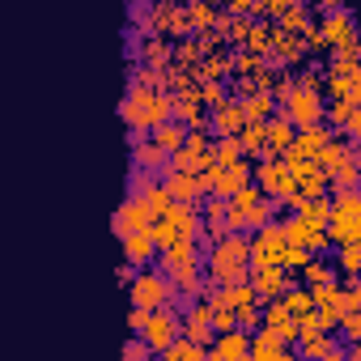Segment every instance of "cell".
I'll list each match as a JSON object with an SVG mask.
<instances>
[{
    "mask_svg": "<svg viewBox=\"0 0 361 361\" xmlns=\"http://www.w3.org/2000/svg\"><path fill=\"white\" fill-rule=\"evenodd\" d=\"M161 255H153L157 259V268L170 276V285H174V293H183V298H196L204 285H200V247H196V238H174V243H166V247H157Z\"/></svg>",
    "mask_w": 361,
    "mask_h": 361,
    "instance_id": "cell-1",
    "label": "cell"
},
{
    "mask_svg": "<svg viewBox=\"0 0 361 361\" xmlns=\"http://www.w3.org/2000/svg\"><path fill=\"white\" fill-rule=\"evenodd\" d=\"M115 115H119L128 128H153V123L170 119V90H157V85H128V94L119 98Z\"/></svg>",
    "mask_w": 361,
    "mask_h": 361,
    "instance_id": "cell-2",
    "label": "cell"
},
{
    "mask_svg": "<svg viewBox=\"0 0 361 361\" xmlns=\"http://www.w3.org/2000/svg\"><path fill=\"white\" fill-rule=\"evenodd\" d=\"M272 213H276V200L268 192H259L255 183L226 196V226L230 230H255V226L272 221Z\"/></svg>",
    "mask_w": 361,
    "mask_h": 361,
    "instance_id": "cell-3",
    "label": "cell"
},
{
    "mask_svg": "<svg viewBox=\"0 0 361 361\" xmlns=\"http://www.w3.org/2000/svg\"><path fill=\"white\" fill-rule=\"evenodd\" d=\"M319 170L327 174V183H336V188H357V178H361V170H357V145H353V136L344 140V136H327V145L319 149Z\"/></svg>",
    "mask_w": 361,
    "mask_h": 361,
    "instance_id": "cell-4",
    "label": "cell"
},
{
    "mask_svg": "<svg viewBox=\"0 0 361 361\" xmlns=\"http://www.w3.org/2000/svg\"><path fill=\"white\" fill-rule=\"evenodd\" d=\"M128 331L140 336L153 353H161V348L178 336V314H174L170 306H153V310L132 306V314H128Z\"/></svg>",
    "mask_w": 361,
    "mask_h": 361,
    "instance_id": "cell-5",
    "label": "cell"
},
{
    "mask_svg": "<svg viewBox=\"0 0 361 361\" xmlns=\"http://www.w3.org/2000/svg\"><path fill=\"white\" fill-rule=\"evenodd\" d=\"M149 230H153L157 247H166V243H174V238H200V209H196V204L170 200L157 217H149Z\"/></svg>",
    "mask_w": 361,
    "mask_h": 361,
    "instance_id": "cell-6",
    "label": "cell"
},
{
    "mask_svg": "<svg viewBox=\"0 0 361 361\" xmlns=\"http://www.w3.org/2000/svg\"><path fill=\"white\" fill-rule=\"evenodd\" d=\"M136 26H140V35H166V39H183V35H192L183 0H153Z\"/></svg>",
    "mask_w": 361,
    "mask_h": 361,
    "instance_id": "cell-7",
    "label": "cell"
},
{
    "mask_svg": "<svg viewBox=\"0 0 361 361\" xmlns=\"http://www.w3.org/2000/svg\"><path fill=\"white\" fill-rule=\"evenodd\" d=\"M276 106H281V115H285L293 128L323 123V94H319V90H302V85H293V77H289V90L276 98Z\"/></svg>",
    "mask_w": 361,
    "mask_h": 361,
    "instance_id": "cell-8",
    "label": "cell"
},
{
    "mask_svg": "<svg viewBox=\"0 0 361 361\" xmlns=\"http://www.w3.org/2000/svg\"><path fill=\"white\" fill-rule=\"evenodd\" d=\"M128 298H132V306H140V310H153V306H170L174 302V285H170V276L157 268V272H136L132 281H128Z\"/></svg>",
    "mask_w": 361,
    "mask_h": 361,
    "instance_id": "cell-9",
    "label": "cell"
},
{
    "mask_svg": "<svg viewBox=\"0 0 361 361\" xmlns=\"http://www.w3.org/2000/svg\"><path fill=\"white\" fill-rule=\"evenodd\" d=\"M247 243H251V264H281V268H285L289 243H285V234H281V221L255 226V234H251Z\"/></svg>",
    "mask_w": 361,
    "mask_h": 361,
    "instance_id": "cell-10",
    "label": "cell"
},
{
    "mask_svg": "<svg viewBox=\"0 0 361 361\" xmlns=\"http://www.w3.org/2000/svg\"><path fill=\"white\" fill-rule=\"evenodd\" d=\"M170 119H178L183 128H209V115H204V102H200L196 85L170 94Z\"/></svg>",
    "mask_w": 361,
    "mask_h": 361,
    "instance_id": "cell-11",
    "label": "cell"
},
{
    "mask_svg": "<svg viewBox=\"0 0 361 361\" xmlns=\"http://www.w3.org/2000/svg\"><path fill=\"white\" fill-rule=\"evenodd\" d=\"M268 60L281 64V68H298V64L306 60V39H302V30H285V26H276Z\"/></svg>",
    "mask_w": 361,
    "mask_h": 361,
    "instance_id": "cell-12",
    "label": "cell"
},
{
    "mask_svg": "<svg viewBox=\"0 0 361 361\" xmlns=\"http://www.w3.org/2000/svg\"><path fill=\"white\" fill-rule=\"evenodd\" d=\"M247 281L259 293V302L264 298H281L285 285H289V268H281V264H247Z\"/></svg>",
    "mask_w": 361,
    "mask_h": 361,
    "instance_id": "cell-13",
    "label": "cell"
},
{
    "mask_svg": "<svg viewBox=\"0 0 361 361\" xmlns=\"http://www.w3.org/2000/svg\"><path fill=\"white\" fill-rule=\"evenodd\" d=\"M204 361H247V331L243 327L213 331V340L204 344Z\"/></svg>",
    "mask_w": 361,
    "mask_h": 361,
    "instance_id": "cell-14",
    "label": "cell"
},
{
    "mask_svg": "<svg viewBox=\"0 0 361 361\" xmlns=\"http://www.w3.org/2000/svg\"><path fill=\"white\" fill-rule=\"evenodd\" d=\"M161 188H166V192H170V200H178V204H200V200L209 196L196 170H166Z\"/></svg>",
    "mask_w": 361,
    "mask_h": 361,
    "instance_id": "cell-15",
    "label": "cell"
},
{
    "mask_svg": "<svg viewBox=\"0 0 361 361\" xmlns=\"http://www.w3.org/2000/svg\"><path fill=\"white\" fill-rule=\"evenodd\" d=\"M204 264H251V243L243 230H226L221 238H213V251Z\"/></svg>",
    "mask_w": 361,
    "mask_h": 361,
    "instance_id": "cell-16",
    "label": "cell"
},
{
    "mask_svg": "<svg viewBox=\"0 0 361 361\" xmlns=\"http://www.w3.org/2000/svg\"><path fill=\"white\" fill-rule=\"evenodd\" d=\"M247 357H255V361H293L298 353H293V344H285L268 327H255V336H247Z\"/></svg>",
    "mask_w": 361,
    "mask_h": 361,
    "instance_id": "cell-17",
    "label": "cell"
},
{
    "mask_svg": "<svg viewBox=\"0 0 361 361\" xmlns=\"http://www.w3.org/2000/svg\"><path fill=\"white\" fill-rule=\"evenodd\" d=\"M178 336H188V340H196V344H209V340H213L209 298H204V293H200V298H188V314H183V323H178Z\"/></svg>",
    "mask_w": 361,
    "mask_h": 361,
    "instance_id": "cell-18",
    "label": "cell"
},
{
    "mask_svg": "<svg viewBox=\"0 0 361 361\" xmlns=\"http://www.w3.org/2000/svg\"><path fill=\"white\" fill-rule=\"evenodd\" d=\"M281 234H285V243H293V247H310L314 255L327 251V243H331L323 226H310V221H302L298 213H293L289 221H281Z\"/></svg>",
    "mask_w": 361,
    "mask_h": 361,
    "instance_id": "cell-19",
    "label": "cell"
},
{
    "mask_svg": "<svg viewBox=\"0 0 361 361\" xmlns=\"http://www.w3.org/2000/svg\"><path fill=\"white\" fill-rule=\"evenodd\" d=\"M259 327H268V331H272V336H281L285 344H293V340H298L293 314L285 310V302H281V298H264V302H259Z\"/></svg>",
    "mask_w": 361,
    "mask_h": 361,
    "instance_id": "cell-20",
    "label": "cell"
},
{
    "mask_svg": "<svg viewBox=\"0 0 361 361\" xmlns=\"http://www.w3.org/2000/svg\"><path fill=\"white\" fill-rule=\"evenodd\" d=\"M327 136H331V128H323V123L293 128V145H289L281 157H306V161H314V157H319V149L327 145Z\"/></svg>",
    "mask_w": 361,
    "mask_h": 361,
    "instance_id": "cell-21",
    "label": "cell"
},
{
    "mask_svg": "<svg viewBox=\"0 0 361 361\" xmlns=\"http://www.w3.org/2000/svg\"><path fill=\"white\" fill-rule=\"evenodd\" d=\"M119 243H123V259H128L132 268H145V264L157 255V238H153V230H149V226H136V230H128Z\"/></svg>",
    "mask_w": 361,
    "mask_h": 361,
    "instance_id": "cell-22",
    "label": "cell"
},
{
    "mask_svg": "<svg viewBox=\"0 0 361 361\" xmlns=\"http://www.w3.org/2000/svg\"><path fill=\"white\" fill-rule=\"evenodd\" d=\"M251 178H255V188H259V192H268V196L276 200L281 188H285V157H276V153H259V166L251 170Z\"/></svg>",
    "mask_w": 361,
    "mask_h": 361,
    "instance_id": "cell-23",
    "label": "cell"
},
{
    "mask_svg": "<svg viewBox=\"0 0 361 361\" xmlns=\"http://www.w3.org/2000/svg\"><path fill=\"white\" fill-rule=\"evenodd\" d=\"M319 30H323L327 51L340 47V43H348V39H357V26H353V13H348V9H331V13H323V18H319Z\"/></svg>",
    "mask_w": 361,
    "mask_h": 361,
    "instance_id": "cell-24",
    "label": "cell"
},
{
    "mask_svg": "<svg viewBox=\"0 0 361 361\" xmlns=\"http://www.w3.org/2000/svg\"><path fill=\"white\" fill-rule=\"evenodd\" d=\"M243 123H247V119H243L238 98H221V102H213V111H209V128H213L217 136H238Z\"/></svg>",
    "mask_w": 361,
    "mask_h": 361,
    "instance_id": "cell-25",
    "label": "cell"
},
{
    "mask_svg": "<svg viewBox=\"0 0 361 361\" xmlns=\"http://www.w3.org/2000/svg\"><path fill=\"white\" fill-rule=\"evenodd\" d=\"M361 102L357 98H331L323 111H327V119L331 123H340L344 128V136H361V111H357Z\"/></svg>",
    "mask_w": 361,
    "mask_h": 361,
    "instance_id": "cell-26",
    "label": "cell"
},
{
    "mask_svg": "<svg viewBox=\"0 0 361 361\" xmlns=\"http://www.w3.org/2000/svg\"><path fill=\"white\" fill-rule=\"evenodd\" d=\"M136 226H149V209H145L136 196H128V200L111 213V230H115V238H123V234L136 230Z\"/></svg>",
    "mask_w": 361,
    "mask_h": 361,
    "instance_id": "cell-27",
    "label": "cell"
},
{
    "mask_svg": "<svg viewBox=\"0 0 361 361\" xmlns=\"http://www.w3.org/2000/svg\"><path fill=\"white\" fill-rule=\"evenodd\" d=\"M293 145V123L285 119V115H268L264 119V153H285Z\"/></svg>",
    "mask_w": 361,
    "mask_h": 361,
    "instance_id": "cell-28",
    "label": "cell"
},
{
    "mask_svg": "<svg viewBox=\"0 0 361 361\" xmlns=\"http://www.w3.org/2000/svg\"><path fill=\"white\" fill-rule=\"evenodd\" d=\"M238 106H243V119H247V123H264L268 115H276V98H272L268 90L238 94Z\"/></svg>",
    "mask_w": 361,
    "mask_h": 361,
    "instance_id": "cell-29",
    "label": "cell"
},
{
    "mask_svg": "<svg viewBox=\"0 0 361 361\" xmlns=\"http://www.w3.org/2000/svg\"><path fill=\"white\" fill-rule=\"evenodd\" d=\"M170 39L166 35H145L140 43H136V60H145L149 68H161V64H170Z\"/></svg>",
    "mask_w": 361,
    "mask_h": 361,
    "instance_id": "cell-30",
    "label": "cell"
},
{
    "mask_svg": "<svg viewBox=\"0 0 361 361\" xmlns=\"http://www.w3.org/2000/svg\"><path fill=\"white\" fill-rule=\"evenodd\" d=\"M272 35H276V22H272V18H259V22H251V26H247L243 47H247V51H255V56H268V51H272Z\"/></svg>",
    "mask_w": 361,
    "mask_h": 361,
    "instance_id": "cell-31",
    "label": "cell"
},
{
    "mask_svg": "<svg viewBox=\"0 0 361 361\" xmlns=\"http://www.w3.org/2000/svg\"><path fill=\"white\" fill-rule=\"evenodd\" d=\"M247 26H251V18L247 13H217V35L230 43V47H243V39H247Z\"/></svg>",
    "mask_w": 361,
    "mask_h": 361,
    "instance_id": "cell-32",
    "label": "cell"
},
{
    "mask_svg": "<svg viewBox=\"0 0 361 361\" xmlns=\"http://www.w3.org/2000/svg\"><path fill=\"white\" fill-rule=\"evenodd\" d=\"M128 149H132V166H136V170H153V174H157V170L166 166V149H157L149 136L136 140V145H128Z\"/></svg>",
    "mask_w": 361,
    "mask_h": 361,
    "instance_id": "cell-33",
    "label": "cell"
},
{
    "mask_svg": "<svg viewBox=\"0 0 361 361\" xmlns=\"http://www.w3.org/2000/svg\"><path fill=\"white\" fill-rule=\"evenodd\" d=\"M183 136H188V128L178 123V119H161V123H153V128H149V140H153L157 149H166V153L183 145Z\"/></svg>",
    "mask_w": 361,
    "mask_h": 361,
    "instance_id": "cell-34",
    "label": "cell"
},
{
    "mask_svg": "<svg viewBox=\"0 0 361 361\" xmlns=\"http://www.w3.org/2000/svg\"><path fill=\"white\" fill-rule=\"evenodd\" d=\"M183 9H188V26H192V35L217 26V13H221L213 0H183Z\"/></svg>",
    "mask_w": 361,
    "mask_h": 361,
    "instance_id": "cell-35",
    "label": "cell"
},
{
    "mask_svg": "<svg viewBox=\"0 0 361 361\" xmlns=\"http://www.w3.org/2000/svg\"><path fill=\"white\" fill-rule=\"evenodd\" d=\"M170 60H174L178 68H196V64L204 60V47L196 43V35H183V39L170 47Z\"/></svg>",
    "mask_w": 361,
    "mask_h": 361,
    "instance_id": "cell-36",
    "label": "cell"
},
{
    "mask_svg": "<svg viewBox=\"0 0 361 361\" xmlns=\"http://www.w3.org/2000/svg\"><path fill=\"white\" fill-rule=\"evenodd\" d=\"M161 357H166V361H204V344H196V340H188V336H174V340L161 348Z\"/></svg>",
    "mask_w": 361,
    "mask_h": 361,
    "instance_id": "cell-37",
    "label": "cell"
},
{
    "mask_svg": "<svg viewBox=\"0 0 361 361\" xmlns=\"http://www.w3.org/2000/svg\"><path fill=\"white\" fill-rule=\"evenodd\" d=\"M314 18H310V0H289V5L281 9V18H276V26H285V30H306Z\"/></svg>",
    "mask_w": 361,
    "mask_h": 361,
    "instance_id": "cell-38",
    "label": "cell"
},
{
    "mask_svg": "<svg viewBox=\"0 0 361 361\" xmlns=\"http://www.w3.org/2000/svg\"><path fill=\"white\" fill-rule=\"evenodd\" d=\"M281 302H285V310H289L293 319H298V314H310V310H314V298H310V289H306V285H293V281L285 285Z\"/></svg>",
    "mask_w": 361,
    "mask_h": 361,
    "instance_id": "cell-39",
    "label": "cell"
},
{
    "mask_svg": "<svg viewBox=\"0 0 361 361\" xmlns=\"http://www.w3.org/2000/svg\"><path fill=\"white\" fill-rule=\"evenodd\" d=\"M323 85L331 98H357L361 102V73L357 77H336V73H323Z\"/></svg>",
    "mask_w": 361,
    "mask_h": 361,
    "instance_id": "cell-40",
    "label": "cell"
},
{
    "mask_svg": "<svg viewBox=\"0 0 361 361\" xmlns=\"http://www.w3.org/2000/svg\"><path fill=\"white\" fill-rule=\"evenodd\" d=\"M298 272H302V285H306V289H310V285H323V281H336V264H327V259H314V255H310V259H306Z\"/></svg>",
    "mask_w": 361,
    "mask_h": 361,
    "instance_id": "cell-41",
    "label": "cell"
},
{
    "mask_svg": "<svg viewBox=\"0 0 361 361\" xmlns=\"http://www.w3.org/2000/svg\"><path fill=\"white\" fill-rule=\"evenodd\" d=\"M238 149H243V157H259L264 153V123H243L238 128Z\"/></svg>",
    "mask_w": 361,
    "mask_h": 361,
    "instance_id": "cell-42",
    "label": "cell"
},
{
    "mask_svg": "<svg viewBox=\"0 0 361 361\" xmlns=\"http://www.w3.org/2000/svg\"><path fill=\"white\" fill-rule=\"evenodd\" d=\"M293 213H298L302 221H310V226H323V221H327V196H306Z\"/></svg>",
    "mask_w": 361,
    "mask_h": 361,
    "instance_id": "cell-43",
    "label": "cell"
},
{
    "mask_svg": "<svg viewBox=\"0 0 361 361\" xmlns=\"http://www.w3.org/2000/svg\"><path fill=\"white\" fill-rule=\"evenodd\" d=\"M336 272H344V276H357V272H361V243H340Z\"/></svg>",
    "mask_w": 361,
    "mask_h": 361,
    "instance_id": "cell-44",
    "label": "cell"
},
{
    "mask_svg": "<svg viewBox=\"0 0 361 361\" xmlns=\"http://www.w3.org/2000/svg\"><path fill=\"white\" fill-rule=\"evenodd\" d=\"M209 153H213V161H238L243 157V149H238V136H217V140H209Z\"/></svg>",
    "mask_w": 361,
    "mask_h": 361,
    "instance_id": "cell-45",
    "label": "cell"
},
{
    "mask_svg": "<svg viewBox=\"0 0 361 361\" xmlns=\"http://www.w3.org/2000/svg\"><path fill=\"white\" fill-rule=\"evenodd\" d=\"M289 77H293V85H302V90H323V68L319 64H298V73L289 68Z\"/></svg>",
    "mask_w": 361,
    "mask_h": 361,
    "instance_id": "cell-46",
    "label": "cell"
},
{
    "mask_svg": "<svg viewBox=\"0 0 361 361\" xmlns=\"http://www.w3.org/2000/svg\"><path fill=\"white\" fill-rule=\"evenodd\" d=\"M340 310H361V285H357V276H348L340 285Z\"/></svg>",
    "mask_w": 361,
    "mask_h": 361,
    "instance_id": "cell-47",
    "label": "cell"
},
{
    "mask_svg": "<svg viewBox=\"0 0 361 361\" xmlns=\"http://www.w3.org/2000/svg\"><path fill=\"white\" fill-rule=\"evenodd\" d=\"M149 357H153V348H149L140 336H132V340L119 348V361H149Z\"/></svg>",
    "mask_w": 361,
    "mask_h": 361,
    "instance_id": "cell-48",
    "label": "cell"
},
{
    "mask_svg": "<svg viewBox=\"0 0 361 361\" xmlns=\"http://www.w3.org/2000/svg\"><path fill=\"white\" fill-rule=\"evenodd\" d=\"M196 94H200V102H204V106H213V102H221V98H226L221 81H196Z\"/></svg>",
    "mask_w": 361,
    "mask_h": 361,
    "instance_id": "cell-49",
    "label": "cell"
},
{
    "mask_svg": "<svg viewBox=\"0 0 361 361\" xmlns=\"http://www.w3.org/2000/svg\"><path fill=\"white\" fill-rule=\"evenodd\" d=\"M234 323H238L243 331H255V327H259V306H247V310H238V314H234Z\"/></svg>",
    "mask_w": 361,
    "mask_h": 361,
    "instance_id": "cell-50",
    "label": "cell"
},
{
    "mask_svg": "<svg viewBox=\"0 0 361 361\" xmlns=\"http://www.w3.org/2000/svg\"><path fill=\"white\" fill-rule=\"evenodd\" d=\"M310 5H314L319 13H331V9H348V0H310Z\"/></svg>",
    "mask_w": 361,
    "mask_h": 361,
    "instance_id": "cell-51",
    "label": "cell"
},
{
    "mask_svg": "<svg viewBox=\"0 0 361 361\" xmlns=\"http://www.w3.org/2000/svg\"><path fill=\"white\" fill-rule=\"evenodd\" d=\"M132 276H136V268H132V264H119V268H115V281H119L123 289H128V281H132Z\"/></svg>",
    "mask_w": 361,
    "mask_h": 361,
    "instance_id": "cell-52",
    "label": "cell"
},
{
    "mask_svg": "<svg viewBox=\"0 0 361 361\" xmlns=\"http://www.w3.org/2000/svg\"><path fill=\"white\" fill-rule=\"evenodd\" d=\"M230 13H251V0H226Z\"/></svg>",
    "mask_w": 361,
    "mask_h": 361,
    "instance_id": "cell-53",
    "label": "cell"
},
{
    "mask_svg": "<svg viewBox=\"0 0 361 361\" xmlns=\"http://www.w3.org/2000/svg\"><path fill=\"white\" fill-rule=\"evenodd\" d=\"M213 5H217V9H221V5H226V0H213Z\"/></svg>",
    "mask_w": 361,
    "mask_h": 361,
    "instance_id": "cell-54",
    "label": "cell"
}]
</instances>
